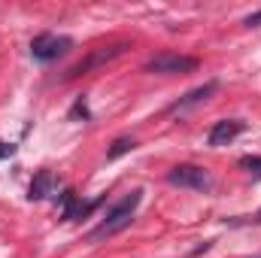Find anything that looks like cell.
Instances as JSON below:
<instances>
[{
    "label": "cell",
    "instance_id": "14",
    "mask_svg": "<svg viewBox=\"0 0 261 258\" xmlns=\"http://www.w3.org/2000/svg\"><path fill=\"white\" fill-rule=\"evenodd\" d=\"M258 222H261V213H258Z\"/></svg>",
    "mask_w": 261,
    "mask_h": 258
},
{
    "label": "cell",
    "instance_id": "7",
    "mask_svg": "<svg viewBox=\"0 0 261 258\" xmlns=\"http://www.w3.org/2000/svg\"><path fill=\"white\" fill-rule=\"evenodd\" d=\"M243 134V122L240 119H222V122H216L213 131H210V146H228L234 137H240Z\"/></svg>",
    "mask_w": 261,
    "mask_h": 258
},
{
    "label": "cell",
    "instance_id": "11",
    "mask_svg": "<svg viewBox=\"0 0 261 258\" xmlns=\"http://www.w3.org/2000/svg\"><path fill=\"white\" fill-rule=\"evenodd\" d=\"M240 167H243L246 173H252V176H261V155H246V158H240Z\"/></svg>",
    "mask_w": 261,
    "mask_h": 258
},
{
    "label": "cell",
    "instance_id": "2",
    "mask_svg": "<svg viewBox=\"0 0 261 258\" xmlns=\"http://www.w3.org/2000/svg\"><path fill=\"white\" fill-rule=\"evenodd\" d=\"M125 52H128V43H110V46H100V49H91L85 61H79L76 67H70V70H67V76L73 79V76H85V73H91V70H100V67H107L110 61H116V58H122Z\"/></svg>",
    "mask_w": 261,
    "mask_h": 258
},
{
    "label": "cell",
    "instance_id": "3",
    "mask_svg": "<svg viewBox=\"0 0 261 258\" xmlns=\"http://www.w3.org/2000/svg\"><path fill=\"white\" fill-rule=\"evenodd\" d=\"M167 183L170 186H179V189H195V192H210L213 189L210 173L203 167H195V164H176L167 173Z\"/></svg>",
    "mask_w": 261,
    "mask_h": 258
},
{
    "label": "cell",
    "instance_id": "12",
    "mask_svg": "<svg viewBox=\"0 0 261 258\" xmlns=\"http://www.w3.org/2000/svg\"><path fill=\"white\" fill-rule=\"evenodd\" d=\"M243 24H246V28H258V24H261V12H252V15H246V18H243Z\"/></svg>",
    "mask_w": 261,
    "mask_h": 258
},
{
    "label": "cell",
    "instance_id": "13",
    "mask_svg": "<svg viewBox=\"0 0 261 258\" xmlns=\"http://www.w3.org/2000/svg\"><path fill=\"white\" fill-rule=\"evenodd\" d=\"M12 152H15V146H12V143H3V140H0V158H6V155H12Z\"/></svg>",
    "mask_w": 261,
    "mask_h": 258
},
{
    "label": "cell",
    "instance_id": "10",
    "mask_svg": "<svg viewBox=\"0 0 261 258\" xmlns=\"http://www.w3.org/2000/svg\"><path fill=\"white\" fill-rule=\"evenodd\" d=\"M130 149H134V140H128V137H119V140H116V143L110 146L107 158H110V161H116L119 155H125V152H130Z\"/></svg>",
    "mask_w": 261,
    "mask_h": 258
},
{
    "label": "cell",
    "instance_id": "8",
    "mask_svg": "<svg viewBox=\"0 0 261 258\" xmlns=\"http://www.w3.org/2000/svg\"><path fill=\"white\" fill-rule=\"evenodd\" d=\"M55 186H58L55 173H52V170H40V173L34 176L31 189H28V197H31V200H43V197H49V194L55 192Z\"/></svg>",
    "mask_w": 261,
    "mask_h": 258
},
{
    "label": "cell",
    "instance_id": "6",
    "mask_svg": "<svg viewBox=\"0 0 261 258\" xmlns=\"http://www.w3.org/2000/svg\"><path fill=\"white\" fill-rule=\"evenodd\" d=\"M216 88H219L216 82H203V85H197V88H192L186 97H179V100H176V104H173L167 113H170V116H186L192 107H200V104H206V100L216 94Z\"/></svg>",
    "mask_w": 261,
    "mask_h": 258
},
{
    "label": "cell",
    "instance_id": "9",
    "mask_svg": "<svg viewBox=\"0 0 261 258\" xmlns=\"http://www.w3.org/2000/svg\"><path fill=\"white\" fill-rule=\"evenodd\" d=\"M76 207H79L76 192L67 189V192L61 194V222H73V219H76Z\"/></svg>",
    "mask_w": 261,
    "mask_h": 258
},
{
    "label": "cell",
    "instance_id": "4",
    "mask_svg": "<svg viewBox=\"0 0 261 258\" xmlns=\"http://www.w3.org/2000/svg\"><path fill=\"white\" fill-rule=\"evenodd\" d=\"M73 49V40L70 37H58V34H40L31 40V55L37 61H55Z\"/></svg>",
    "mask_w": 261,
    "mask_h": 258
},
{
    "label": "cell",
    "instance_id": "5",
    "mask_svg": "<svg viewBox=\"0 0 261 258\" xmlns=\"http://www.w3.org/2000/svg\"><path fill=\"white\" fill-rule=\"evenodd\" d=\"M149 73H164V76H173V73H192L197 70V58L192 55H173V52H161L155 58L146 61Z\"/></svg>",
    "mask_w": 261,
    "mask_h": 258
},
{
    "label": "cell",
    "instance_id": "1",
    "mask_svg": "<svg viewBox=\"0 0 261 258\" xmlns=\"http://www.w3.org/2000/svg\"><path fill=\"white\" fill-rule=\"evenodd\" d=\"M140 200H143V192L137 189V192L125 194L100 222H97V228H91V234H88V243H103V240H110V237H116L119 231H125L130 222H134V213H137V207H140Z\"/></svg>",
    "mask_w": 261,
    "mask_h": 258
}]
</instances>
